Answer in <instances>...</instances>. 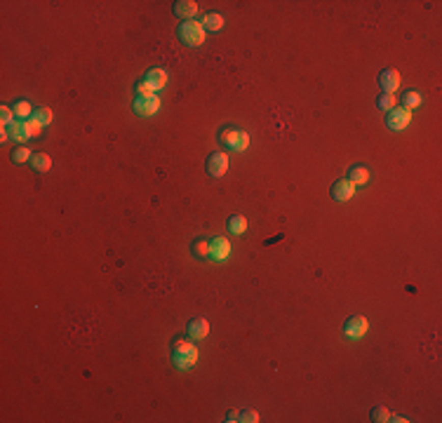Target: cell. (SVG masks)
<instances>
[{"label":"cell","instance_id":"cell-23","mask_svg":"<svg viewBox=\"0 0 442 423\" xmlns=\"http://www.w3.org/2000/svg\"><path fill=\"white\" fill-rule=\"evenodd\" d=\"M193 254H196V257H209V242L207 240H198L196 245H193Z\"/></svg>","mask_w":442,"mask_h":423},{"label":"cell","instance_id":"cell-25","mask_svg":"<svg viewBox=\"0 0 442 423\" xmlns=\"http://www.w3.org/2000/svg\"><path fill=\"white\" fill-rule=\"evenodd\" d=\"M240 421H242V423H257L259 421V414L254 409H240Z\"/></svg>","mask_w":442,"mask_h":423},{"label":"cell","instance_id":"cell-12","mask_svg":"<svg viewBox=\"0 0 442 423\" xmlns=\"http://www.w3.org/2000/svg\"><path fill=\"white\" fill-rule=\"evenodd\" d=\"M148 82V85L153 87L155 92H158V90H162V87L167 85V80H170V75H167V71L165 68H151V71H148L146 73V78H144Z\"/></svg>","mask_w":442,"mask_h":423},{"label":"cell","instance_id":"cell-14","mask_svg":"<svg viewBox=\"0 0 442 423\" xmlns=\"http://www.w3.org/2000/svg\"><path fill=\"white\" fill-rule=\"evenodd\" d=\"M224 17H221L219 12H209V14H205L203 17V29L205 31H212V33H216V31H221L224 29Z\"/></svg>","mask_w":442,"mask_h":423},{"label":"cell","instance_id":"cell-7","mask_svg":"<svg viewBox=\"0 0 442 423\" xmlns=\"http://www.w3.org/2000/svg\"><path fill=\"white\" fill-rule=\"evenodd\" d=\"M209 257L214 259V261H226L228 257H231V242H228V238H214L209 240Z\"/></svg>","mask_w":442,"mask_h":423},{"label":"cell","instance_id":"cell-17","mask_svg":"<svg viewBox=\"0 0 442 423\" xmlns=\"http://www.w3.org/2000/svg\"><path fill=\"white\" fill-rule=\"evenodd\" d=\"M228 231H231L233 235H242L247 231V219L245 216H240V214L231 216V219H228Z\"/></svg>","mask_w":442,"mask_h":423},{"label":"cell","instance_id":"cell-9","mask_svg":"<svg viewBox=\"0 0 442 423\" xmlns=\"http://www.w3.org/2000/svg\"><path fill=\"white\" fill-rule=\"evenodd\" d=\"M353 193H355V184H353L350 179H341V181H337V184L332 186V198H334V200H339V203H346V200H350V198H353Z\"/></svg>","mask_w":442,"mask_h":423},{"label":"cell","instance_id":"cell-22","mask_svg":"<svg viewBox=\"0 0 442 423\" xmlns=\"http://www.w3.org/2000/svg\"><path fill=\"white\" fill-rule=\"evenodd\" d=\"M33 118H36L40 125H47V123H52V118H54V116H52V110H49V108L40 106V108L33 110Z\"/></svg>","mask_w":442,"mask_h":423},{"label":"cell","instance_id":"cell-6","mask_svg":"<svg viewBox=\"0 0 442 423\" xmlns=\"http://www.w3.org/2000/svg\"><path fill=\"white\" fill-rule=\"evenodd\" d=\"M411 123V110L409 108H391L388 110V118H386V125L393 132H402V129L407 127V125Z\"/></svg>","mask_w":442,"mask_h":423},{"label":"cell","instance_id":"cell-19","mask_svg":"<svg viewBox=\"0 0 442 423\" xmlns=\"http://www.w3.org/2000/svg\"><path fill=\"white\" fill-rule=\"evenodd\" d=\"M31 113H33V108H31V104H29V101H17V104H14V118H21V120H26Z\"/></svg>","mask_w":442,"mask_h":423},{"label":"cell","instance_id":"cell-4","mask_svg":"<svg viewBox=\"0 0 442 423\" xmlns=\"http://www.w3.org/2000/svg\"><path fill=\"white\" fill-rule=\"evenodd\" d=\"M132 108H134V113L139 118H151L160 110V97L158 94H151V97H136Z\"/></svg>","mask_w":442,"mask_h":423},{"label":"cell","instance_id":"cell-27","mask_svg":"<svg viewBox=\"0 0 442 423\" xmlns=\"http://www.w3.org/2000/svg\"><path fill=\"white\" fill-rule=\"evenodd\" d=\"M153 92H155V90H153L151 85H148L146 80H142V82L136 85V94H139V97H151Z\"/></svg>","mask_w":442,"mask_h":423},{"label":"cell","instance_id":"cell-1","mask_svg":"<svg viewBox=\"0 0 442 423\" xmlns=\"http://www.w3.org/2000/svg\"><path fill=\"white\" fill-rule=\"evenodd\" d=\"M172 360L179 369H190L198 362V348L193 344H188V341H177Z\"/></svg>","mask_w":442,"mask_h":423},{"label":"cell","instance_id":"cell-18","mask_svg":"<svg viewBox=\"0 0 442 423\" xmlns=\"http://www.w3.org/2000/svg\"><path fill=\"white\" fill-rule=\"evenodd\" d=\"M402 101H405V108H417V106H421V101H424V99H421V94L417 92V90H409V92H405V99H402Z\"/></svg>","mask_w":442,"mask_h":423},{"label":"cell","instance_id":"cell-26","mask_svg":"<svg viewBox=\"0 0 442 423\" xmlns=\"http://www.w3.org/2000/svg\"><path fill=\"white\" fill-rule=\"evenodd\" d=\"M31 151H29V148H17V151H14L12 153V160L14 162H26V160H31Z\"/></svg>","mask_w":442,"mask_h":423},{"label":"cell","instance_id":"cell-11","mask_svg":"<svg viewBox=\"0 0 442 423\" xmlns=\"http://www.w3.org/2000/svg\"><path fill=\"white\" fill-rule=\"evenodd\" d=\"M207 334H209V322H207V320H205V318L190 320V325H188V336L193 339V341H203Z\"/></svg>","mask_w":442,"mask_h":423},{"label":"cell","instance_id":"cell-28","mask_svg":"<svg viewBox=\"0 0 442 423\" xmlns=\"http://www.w3.org/2000/svg\"><path fill=\"white\" fill-rule=\"evenodd\" d=\"M226 421H240V411H228V416H226Z\"/></svg>","mask_w":442,"mask_h":423},{"label":"cell","instance_id":"cell-29","mask_svg":"<svg viewBox=\"0 0 442 423\" xmlns=\"http://www.w3.org/2000/svg\"><path fill=\"white\" fill-rule=\"evenodd\" d=\"M391 421H393V423H405V421H409V418L400 416V414H391Z\"/></svg>","mask_w":442,"mask_h":423},{"label":"cell","instance_id":"cell-3","mask_svg":"<svg viewBox=\"0 0 442 423\" xmlns=\"http://www.w3.org/2000/svg\"><path fill=\"white\" fill-rule=\"evenodd\" d=\"M179 38L184 40L188 47H198L205 43V29L200 21H186L179 26Z\"/></svg>","mask_w":442,"mask_h":423},{"label":"cell","instance_id":"cell-21","mask_svg":"<svg viewBox=\"0 0 442 423\" xmlns=\"http://www.w3.org/2000/svg\"><path fill=\"white\" fill-rule=\"evenodd\" d=\"M369 416H372V421L383 423V421H391V411L386 407H374V409L369 411Z\"/></svg>","mask_w":442,"mask_h":423},{"label":"cell","instance_id":"cell-15","mask_svg":"<svg viewBox=\"0 0 442 423\" xmlns=\"http://www.w3.org/2000/svg\"><path fill=\"white\" fill-rule=\"evenodd\" d=\"M348 174H350L348 179L353 181V184H360V186H363V184H367V181H369V170H367V167H363V165L350 167Z\"/></svg>","mask_w":442,"mask_h":423},{"label":"cell","instance_id":"cell-8","mask_svg":"<svg viewBox=\"0 0 442 423\" xmlns=\"http://www.w3.org/2000/svg\"><path fill=\"white\" fill-rule=\"evenodd\" d=\"M207 172L209 177H224L228 172V155L226 153H212L207 160Z\"/></svg>","mask_w":442,"mask_h":423},{"label":"cell","instance_id":"cell-2","mask_svg":"<svg viewBox=\"0 0 442 423\" xmlns=\"http://www.w3.org/2000/svg\"><path fill=\"white\" fill-rule=\"evenodd\" d=\"M219 141L226 148H231V151H238V153H240V151H247V146H250V134H247V132H242V129L226 127L219 134Z\"/></svg>","mask_w":442,"mask_h":423},{"label":"cell","instance_id":"cell-10","mask_svg":"<svg viewBox=\"0 0 442 423\" xmlns=\"http://www.w3.org/2000/svg\"><path fill=\"white\" fill-rule=\"evenodd\" d=\"M379 85L383 87V92H386V94H393L395 90L400 87V73L395 71V68H386V71H381Z\"/></svg>","mask_w":442,"mask_h":423},{"label":"cell","instance_id":"cell-13","mask_svg":"<svg viewBox=\"0 0 442 423\" xmlns=\"http://www.w3.org/2000/svg\"><path fill=\"white\" fill-rule=\"evenodd\" d=\"M174 14H177L179 19L193 21V17L198 14V3H193V0H179L177 5H174Z\"/></svg>","mask_w":442,"mask_h":423},{"label":"cell","instance_id":"cell-5","mask_svg":"<svg viewBox=\"0 0 442 423\" xmlns=\"http://www.w3.org/2000/svg\"><path fill=\"white\" fill-rule=\"evenodd\" d=\"M367 329H369V322H367V318H363V315H353V318L346 320V325H344V334L348 339H353V341L363 339L365 334H367Z\"/></svg>","mask_w":442,"mask_h":423},{"label":"cell","instance_id":"cell-20","mask_svg":"<svg viewBox=\"0 0 442 423\" xmlns=\"http://www.w3.org/2000/svg\"><path fill=\"white\" fill-rule=\"evenodd\" d=\"M395 101H398V99H395V94H386V92H383L379 97V101H376V106H379L381 110H386V113H388L391 108H395Z\"/></svg>","mask_w":442,"mask_h":423},{"label":"cell","instance_id":"cell-16","mask_svg":"<svg viewBox=\"0 0 442 423\" xmlns=\"http://www.w3.org/2000/svg\"><path fill=\"white\" fill-rule=\"evenodd\" d=\"M31 165L36 172H47L49 167H52V160H49V155L45 153H33L31 155Z\"/></svg>","mask_w":442,"mask_h":423},{"label":"cell","instance_id":"cell-24","mask_svg":"<svg viewBox=\"0 0 442 423\" xmlns=\"http://www.w3.org/2000/svg\"><path fill=\"white\" fill-rule=\"evenodd\" d=\"M0 120H3V127L12 125L14 123V110L10 108V106H3V108H0Z\"/></svg>","mask_w":442,"mask_h":423}]
</instances>
